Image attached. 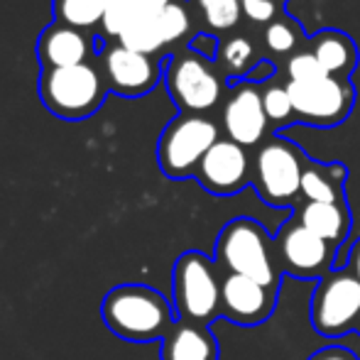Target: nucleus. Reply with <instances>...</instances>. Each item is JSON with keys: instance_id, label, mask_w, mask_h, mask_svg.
<instances>
[{"instance_id": "1", "label": "nucleus", "mask_w": 360, "mask_h": 360, "mask_svg": "<svg viewBox=\"0 0 360 360\" xmlns=\"http://www.w3.org/2000/svg\"><path fill=\"white\" fill-rule=\"evenodd\" d=\"M101 314L110 331L130 343L162 341L176 319L165 294L145 285H120L103 297Z\"/></svg>"}, {"instance_id": "2", "label": "nucleus", "mask_w": 360, "mask_h": 360, "mask_svg": "<svg viewBox=\"0 0 360 360\" xmlns=\"http://www.w3.org/2000/svg\"><path fill=\"white\" fill-rule=\"evenodd\" d=\"M214 260L223 275H243L265 287L280 289L282 270L275 257V240L252 218H233L223 226Z\"/></svg>"}, {"instance_id": "3", "label": "nucleus", "mask_w": 360, "mask_h": 360, "mask_svg": "<svg viewBox=\"0 0 360 360\" xmlns=\"http://www.w3.org/2000/svg\"><path fill=\"white\" fill-rule=\"evenodd\" d=\"M309 157L297 143L270 135L252 155V186L267 206L287 209L302 199V174Z\"/></svg>"}, {"instance_id": "4", "label": "nucleus", "mask_w": 360, "mask_h": 360, "mask_svg": "<svg viewBox=\"0 0 360 360\" xmlns=\"http://www.w3.org/2000/svg\"><path fill=\"white\" fill-rule=\"evenodd\" d=\"M221 267L209 255L199 250L181 252L172 272L176 316L181 321L211 326L221 316Z\"/></svg>"}, {"instance_id": "5", "label": "nucleus", "mask_w": 360, "mask_h": 360, "mask_svg": "<svg viewBox=\"0 0 360 360\" xmlns=\"http://www.w3.org/2000/svg\"><path fill=\"white\" fill-rule=\"evenodd\" d=\"M165 84L169 98L181 113L206 115L226 96L228 81L216 62L201 57L186 44L169 57L165 67Z\"/></svg>"}, {"instance_id": "6", "label": "nucleus", "mask_w": 360, "mask_h": 360, "mask_svg": "<svg viewBox=\"0 0 360 360\" xmlns=\"http://www.w3.org/2000/svg\"><path fill=\"white\" fill-rule=\"evenodd\" d=\"M108 86L96 64L67 69H44L39 76V98L52 115L84 120L103 105Z\"/></svg>"}, {"instance_id": "7", "label": "nucleus", "mask_w": 360, "mask_h": 360, "mask_svg": "<svg viewBox=\"0 0 360 360\" xmlns=\"http://www.w3.org/2000/svg\"><path fill=\"white\" fill-rule=\"evenodd\" d=\"M221 140L218 125L209 115L179 113L167 123L157 143V162L165 176L186 179L194 176L206 152Z\"/></svg>"}, {"instance_id": "8", "label": "nucleus", "mask_w": 360, "mask_h": 360, "mask_svg": "<svg viewBox=\"0 0 360 360\" xmlns=\"http://www.w3.org/2000/svg\"><path fill=\"white\" fill-rule=\"evenodd\" d=\"M287 91L297 123L314 125V128L341 125L356 103V89L351 79L331 74L316 81H287Z\"/></svg>"}, {"instance_id": "9", "label": "nucleus", "mask_w": 360, "mask_h": 360, "mask_svg": "<svg viewBox=\"0 0 360 360\" xmlns=\"http://www.w3.org/2000/svg\"><path fill=\"white\" fill-rule=\"evenodd\" d=\"M360 282L348 267L331 270L319 280L311 297V326L328 338L358 328Z\"/></svg>"}, {"instance_id": "10", "label": "nucleus", "mask_w": 360, "mask_h": 360, "mask_svg": "<svg viewBox=\"0 0 360 360\" xmlns=\"http://www.w3.org/2000/svg\"><path fill=\"white\" fill-rule=\"evenodd\" d=\"M272 240L282 275H292L299 280H321L333 270L338 248L319 238L294 218L282 223Z\"/></svg>"}, {"instance_id": "11", "label": "nucleus", "mask_w": 360, "mask_h": 360, "mask_svg": "<svg viewBox=\"0 0 360 360\" xmlns=\"http://www.w3.org/2000/svg\"><path fill=\"white\" fill-rule=\"evenodd\" d=\"M98 69L108 91L125 96V98H138V96L150 94L165 76L160 57L133 52L120 42L105 44L103 52L98 54Z\"/></svg>"}, {"instance_id": "12", "label": "nucleus", "mask_w": 360, "mask_h": 360, "mask_svg": "<svg viewBox=\"0 0 360 360\" xmlns=\"http://www.w3.org/2000/svg\"><path fill=\"white\" fill-rule=\"evenodd\" d=\"M270 120L262 105L260 86L250 81H238L228 86L223 103V133L228 140L243 147H257L270 138Z\"/></svg>"}, {"instance_id": "13", "label": "nucleus", "mask_w": 360, "mask_h": 360, "mask_svg": "<svg viewBox=\"0 0 360 360\" xmlns=\"http://www.w3.org/2000/svg\"><path fill=\"white\" fill-rule=\"evenodd\" d=\"M194 179L214 196H233L252 184V157L248 147L221 138L206 152Z\"/></svg>"}, {"instance_id": "14", "label": "nucleus", "mask_w": 360, "mask_h": 360, "mask_svg": "<svg viewBox=\"0 0 360 360\" xmlns=\"http://www.w3.org/2000/svg\"><path fill=\"white\" fill-rule=\"evenodd\" d=\"M277 289L243 275H223L221 280V316L238 326H260L272 316Z\"/></svg>"}, {"instance_id": "15", "label": "nucleus", "mask_w": 360, "mask_h": 360, "mask_svg": "<svg viewBox=\"0 0 360 360\" xmlns=\"http://www.w3.org/2000/svg\"><path fill=\"white\" fill-rule=\"evenodd\" d=\"M96 42L81 30H74L69 25L52 22L42 30L37 42V54L42 69H67L89 64L94 57Z\"/></svg>"}, {"instance_id": "16", "label": "nucleus", "mask_w": 360, "mask_h": 360, "mask_svg": "<svg viewBox=\"0 0 360 360\" xmlns=\"http://www.w3.org/2000/svg\"><path fill=\"white\" fill-rule=\"evenodd\" d=\"M218 341L209 326L176 319L162 338L160 360H218Z\"/></svg>"}, {"instance_id": "17", "label": "nucleus", "mask_w": 360, "mask_h": 360, "mask_svg": "<svg viewBox=\"0 0 360 360\" xmlns=\"http://www.w3.org/2000/svg\"><path fill=\"white\" fill-rule=\"evenodd\" d=\"M292 218L336 248H341L346 243L348 233H351V209H348V204L299 201L294 206Z\"/></svg>"}, {"instance_id": "18", "label": "nucleus", "mask_w": 360, "mask_h": 360, "mask_svg": "<svg viewBox=\"0 0 360 360\" xmlns=\"http://www.w3.org/2000/svg\"><path fill=\"white\" fill-rule=\"evenodd\" d=\"M307 49L319 59L323 72L331 76L351 79L358 69V44L343 30H321L314 37H309Z\"/></svg>"}, {"instance_id": "19", "label": "nucleus", "mask_w": 360, "mask_h": 360, "mask_svg": "<svg viewBox=\"0 0 360 360\" xmlns=\"http://www.w3.org/2000/svg\"><path fill=\"white\" fill-rule=\"evenodd\" d=\"M348 167L341 162H314L309 160L302 174V199L321 204H348L346 201Z\"/></svg>"}, {"instance_id": "20", "label": "nucleus", "mask_w": 360, "mask_h": 360, "mask_svg": "<svg viewBox=\"0 0 360 360\" xmlns=\"http://www.w3.org/2000/svg\"><path fill=\"white\" fill-rule=\"evenodd\" d=\"M260 62L255 52V44L245 34H233V37L223 39L218 47L216 67L221 69V74L226 76L228 86L245 81V76L250 74V69Z\"/></svg>"}, {"instance_id": "21", "label": "nucleus", "mask_w": 360, "mask_h": 360, "mask_svg": "<svg viewBox=\"0 0 360 360\" xmlns=\"http://www.w3.org/2000/svg\"><path fill=\"white\" fill-rule=\"evenodd\" d=\"M265 47L270 54H277V57H292V54L302 52L304 44H309V37L304 34V27L292 20L289 15L282 13L277 20H272L270 25L265 27Z\"/></svg>"}, {"instance_id": "22", "label": "nucleus", "mask_w": 360, "mask_h": 360, "mask_svg": "<svg viewBox=\"0 0 360 360\" xmlns=\"http://www.w3.org/2000/svg\"><path fill=\"white\" fill-rule=\"evenodd\" d=\"M118 42L123 44V47L133 49V52L157 57V54L165 49L157 15H138L135 13L133 20H130V25L125 27V32L118 37Z\"/></svg>"}, {"instance_id": "23", "label": "nucleus", "mask_w": 360, "mask_h": 360, "mask_svg": "<svg viewBox=\"0 0 360 360\" xmlns=\"http://www.w3.org/2000/svg\"><path fill=\"white\" fill-rule=\"evenodd\" d=\"M105 0H52L54 22L69 25L74 30H94L103 20Z\"/></svg>"}, {"instance_id": "24", "label": "nucleus", "mask_w": 360, "mask_h": 360, "mask_svg": "<svg viewBox=\"0 0 360 360\" xmlns=\"http://www.w3.org/2000/svg\"><path fill=\"white\" fill-rule=\"evenodd\" d=\"M191 5L211 34L228 32L240 22L243 5L238 0H191Z\"/></svg>"}, {"instance_id": "25", "label": "nucleus", "mask_w": 360, "mask_h": 360, "mask_svg": "<svg viewBox=\"0 0 360 360\" xmlns=\"http://www.w3.org/2000/svg\"><path fill=\"white\" fill-rule=\"evenodd\" d=\"M260 94H262V105H265V115L270 120V128L282 130L289 128L292 123H297L292 98H289V91H287V81L282 84L275 76L272 81L260 86Z\"/></svg>"}, {"instance_id": "26", "label": "nucleus", "mask_w": 360, "mask_h": 360, "mask_svg": "<svg viewBox=\"0 0 360 360\" xmlns=\"http://www.w3.org/2000/svg\"><path fill=\"white\" fill-rule=\"evenodd\" d=\"M157 22H160V34H162L165 47L186 42V39L191 37V30H194L191 10H189V5L181 3V0H174L172 5H167V8L157 15Z\"/></svg>"}, {"instance_id": "27", "label": "nucleus", "mask_w": 360, "mask_h": 360, "mask_svg": "<svg viewBox=\"0 0 360 360\" xmlns=\"http://www.w3.org/2000/svg\"><path fill=\"white\" fill-rule=\"evenodd\" d=\"M135 15L133 0H105L103 3V20H101V32L108 42H118Z\"/></svg>"}, {"instance_id": "28", "label": "nucleus", "mask_w": 360, "mask_h": 360, "mask_svg": "<svg viewBox=\"0 0 360 360\" xmlns=\"http://www.w3.org/2000/svg\"><path fill=\"white\" fill-rule=\"evenodd\" d=\"M323 76H328V74L323 72L319 59L314 57L307 47L287 59V81H316V79H323Z\"/></svg>"}, {"instance_id": "29", "label": "nucleus", "mask_w": 360, "mask_h": 360, "mask_svg": "<svg viewBox=\"0 0 360 360\" xmlns=\"http://www.w3.org/2000/svg\"><path fill=\"white\" fill-rule=\"evenodd\" d=\"M243 15L255 25H270L282 15V5L277 0H250L243 5Z\"/></svg>"}, {"instance_id": "30", "label": "nucleus", "mask_w": 360, "mask_h": 360, "mask_svg": "<svg viewBox=\"0 0 360 360\" xmlns=\"http://www.w3.org/2000/svg\"><path fill=\"white\" fill-rule=\"evenodd\" d=\"M189 47L194 49V52H199L201 57L216 62L218 47H221V39H218L216 34H211V32H199V34H194V37H191Z\"/></svg>"}, {"instance_id": "31", "label": "nucleus", "mask_w": 360, "mask_h": 360, "mask_svg": "<svg viewBox=\"0 0 360 360\" xmlns=\"http://www.w3.org/2000/svg\"><path fill=\"white\" fill-rule=\"evenodd\" d=\"M277 76V67L270 62V59H260V62L255 64V67L250 69V74L245 76V81H250V84H267V81H272Z\"/></svg>"}, {"instance_id": "32", "label": "nucleus", "mask_w": 360, "mask_h": 360, "mask_svg": "<svg viewBox=\"0 0 360 360\" xmlns=\"http://www.w3.org/2000/svg\"><path fill=\"white\" fill-rule=\"evenodd\" d=\"M309 360H358L356 353L348 351V348L343 346H326L321 348V351H316Z\"/></svg>"}, {"instance_id": "33", "label": "nucleus", "mask_w": 360, "mask_h": 360, "mask_svg": "<svg viewBox=\"0 0 360 360\" xmlns=\"http://www.w3.org/2000/svg\"><path fill=\"white\" fill-rule=\"evenodd\" d=\"M135 13L138 15H160L167 5H172L174 0H133Z\"/></svg>"}, {"instance_id": "34", "label": "nucleus", "mask_w": 360, "mask_h": 360, "mask_svg": "<svg viewBox=\"0 0 360 360\" xmlns=\"http://www.w3.org/2000/svg\"><path fill=\"white\" fill-rule=\"evenodd\" d=\"M346 267L358 277V282H360V240L351 248V255H348V265Z\"/></svg>"}, {"instance_id": "35", "label": "nucleus", "mask_w": 360, "mask_h": 360, "mask_svg": "<svg viewBox=\"0 0 360 360\" xmlns=\"http://www.w3.org/2000/svg\"><path fill=\"white\" fill-rule=\"evenodd\" d=\"M238 3H240V5H245V3H250V0H238Z\"/></svg>"}, {"instance_id": "36", "label": "nucleus", "mask_w": 360, "mask_h": 360, "mask_svg": "<svg viewBox=\"0 0 360 360\" xmlns=\"http://www.w3.org/2000/svg\"><path fill=\"white\" fill-rule=\"evenodd\" d=\"M277 3H280V5H285V3H287V0H277Z\"/></svg>"}, {"instance_id": "37", "label": "nucleus", "mask_w": 360, "mask_h": 360, "mask_svg": "<svg viewBox=\"0 0 360 360\" xmlns=\"http://www.w3.org/2000/svg\"><path fill=\"white\" fill-rule=\"evenodd\" d=\"M358 331H360V319H358Z\"/></svg>"}]
</instances>
